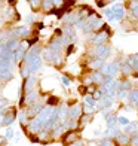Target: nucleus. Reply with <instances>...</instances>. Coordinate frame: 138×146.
Wrapping results in <instances>:
<instances>
[]
</instances>
